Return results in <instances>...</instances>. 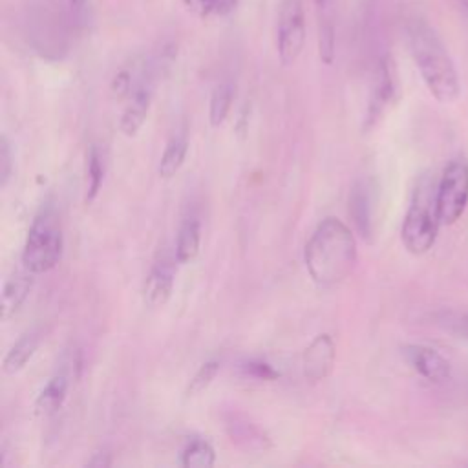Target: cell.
<instances>
[{
  "label": "cell",
  "mask_w": 468,
  "mask_h": 468,
  "mask_svg": "<svg viewBox=\"0 0 468 468\" xmlns=\"http://www.w3.org/2000/svg\"><path fill=\"white\" fill-rule=\"evenodd\" d=\"M150 104H152V80H150V77H146L135 88V91L128 97V102H126V106H124V110L121 113L119 130L126 137L137 135V132L141 130V126L146 121Z\"/></svg>",
  "instance_id": "obj_10"
},
{
  "label": "cell",
  "mask_w": 468,
  "mask_h": 468,
  "mask_svg": "<svg viewBox=\"0 0 468 468\" xmlns=\"http://www.w3.org/2000/svg\"><path fill=\"white\" fill-rule=\"evenodd\" d=\"M314 2H316V5H320V7L325 5V0H314Z\"/></svg>",
  "instance_id": "obj_32"
},
{
  "label": "cell",
  "mask_w": 468,
  "mask_h": 468,
  "mask_svg": "<svg viewBox=\"0 0 468 468\" xmlns=\"http://www.w3.org/2000/svg\"><path fill=\"white\" fill-rule=\"evenodd\" d=\"M238 0H218V7H216V13L218 15H227L229 11H232L236 7Z\"/></svg>",
  "instance_id": "obj_30"
},
{
  "label": "cell",
  "mask_w": 468,
  "mask_h": 468,
  "mask_svg": "<svg viewBox=\"0 0 468 468\" xmlns=\"http://www.w3.org/2000/svg\"><path fill=\"white\" fill-rule=\"evenodd\" d=\"M174 291V265L168 260L154 263L143 287L144 305L150 309L163 307Z\"/></svg>",
  "instance_id": "obj_11"
},
{
  "label": "cell",
  "mask_w": 468,
  "mask_h": 468,
  "mask_svg": "<svg viewBox=\"0 0 468 468\" xmlns=\"http://www.w3.org/2000/svg\"><path fill=\"white\" fill-rule=\"evenodd\" d=\"M446 324H448V327H450L455 335H459V336H463V338L468 340V314L452 316V318H448Z\"/></svg>",
  "instance_id": "obj_28"
},
{
  "label": "cell",
  "mask_w": 468,
  "mask_h": 468,
  "mask_svg": "<svg viewBox=\"0 0 468 468\" xmlns=\"http://www.w3.org/2000/svg\"><path fill=\"white\" fill-rule=\"evenodd\" d=\"M356 238L349 225L338 218L322 219L303 249V261L318 287L344 282L356 263Z\"/></svg>",
  "instance_id": "obj_1"
},
{
  "label": "cell",
  "mask_w": 468,
  "mask_h": 468,
  "mask_svg": "<svg viewBox=\"0 0 468 468\" xmlns=\"http://www.w3.org/2000/svg\"><path fill=\"white\" fill-rule=\"evenodd\" d=\"M42 340V333L38 327H33L29 331H26L5 353L4 360H2V369L5 375H16L20 373L26 364L33 358L35 351L38 349Z\"/></svg>",
  "instance_id": "obj_14"
},
{
  "label": "cell",
  "mask_w": 468,
  "mask_h": 468,
  "mask_svg": "<svg viewBox=\"0 0 468 468\" xmlns=\"http://www.w3.org/2000/svg\"><path fill=\"white\" fill-rule=\"evenodd\" d=\"M218 371H219V362H218V360H207V362H203V364L199 366V369L194 373V377L190 378L185 395H186L188 399H192V397H197L199 393H203V391L212 384V380L216 378Z\"/></svg>",
  "instance_id": "obj_22"
},
{
  "label": "cell",
  "mask_w": 468,
  "mask_h": 468,
  "mask_svg": "<svg viewBox=\"0 0 468 468\" xmlns=\"http://www.w3.org/2000/svg\"><path fill=\"white\" fill-rule=\"evenodd\" d=\"M437 212L441 225H453L468 205V161L464 157L452 159L437 183Z\"/></svg>",
  "instance_id": "obj_5"
},
{
  "label": "cell",
  "mask_w": 468,
  "mask_h": 468,
  "mask_svg": "<svg viewBox=\"0 0 468 468\" xmlns=\"http://www.w3.org/2000/svg\"><path fill=\"white\" fill-rule=\"evenodd\" d=\"M62 247L64 236L60 216L51 203H46L35 214L27 230L22 250V265L35 274L48 272L60 261Z\"/></svg>",
  "instance_id": "obj_3"
},
{
  "label": "cell",
  "mask_w": 468,
  "mask_h": 468,
  "mask_svg": "<svg viewBox=\"0 0 468 468\" xmlns=\"http://www.w3.org/2000/svg\"><path fill=\"white\" fill-rule=\"evenodd\" d=\"M183 4L197 16H208L218 7V0H183Z\"/></svg>",
  "instance_id": "obj_27"
},
{
  "label": "cell",
  "mask_w": 468,
  "mask_h": 468,
  "mask_svg": "<svg viewBox=\"0 0 468 468\" xmlns=\"http://www.w3.org/2000/svg\"><path fill=\"white\" fill-rule=\"evenodd\" d=\"M404 360L428 382L441 384L450 380L452 366L450 362L433 347L422 344H410L402 347Z\"/></svg>",
  "instance_id": "obj_8"
},
{
  "label": "cell",
  "mask_w": 468,
  "mask_h": 468,
  "mask_svg": "<svg viewBox=\"0 0 468 468\" xmlns=\"http://www.w3.org/2000/svg\"><path fill=\"white\" fill-rule=\"evenodd\" d=\"M349 214L355 229L364 239L373 234V194L367 181L358 179L349 192Z\"/></svg>",
  "instance_id": "obj_12"
},
{
  "label": "cell",
  "mask_w": 468,
  "mask_h": 468,
  "mask_svg": "<svg viewBox=\"0 0 468 468\" xmlns=\"http://www.w3.org/2000/svg\"><path fill=\"white\" fill-rule=\"evenodd\" d=\"M216 463V452L210 442L203 439H194L185 444L179 453V464L185 468H208Z\"/></svg>",
  "instance_id": "obj_18"
},
{
  "label": "cell",
  "mask_w": 468,
  "mask_h": 468,
  "mask_svg": "<svg viewBox=\"0 0 468 468\" xmlns=\"http://www.w3.org/2000/svg\"><path fill=\"white\" fill-rule=\"evenodd\" d=\"M186 152H188V141L185 135H176L172 137L165 150H163V155L159 159V166H157V172L163 179H170L172 176H176L179 172V168L183 166L185 163V157H186Z\"/></svg>",
  "instance_id": "obj_17"
},
{
  "label": "cell",
  "mask_w": 468,
  "mask_h": 468,
  "mask_svg": "<svg viewBox=\"0 0 468 468\" xmlns=\"http://www.w3.org/2000/svg\"><path fill=\"white\" fill-rule=\"evenodd\" d=\"M232 101H234V88L230 82H219L212 95H210V102H208V121H210V126L214 128H219L230 108H232Z\"/></svg>",
  "instance_id": "obj_19"
},
{
  "label": "cell",
  "mask_w": 468,
  "mask_h": 468,
  "mask_svg": "<svg viewBox=\"0 0 468 468\" xmlns=\"http://www.w3.org/2000/svg\"><path fill=\"white\" fill-rule=\"evenodd\" d=\"M318 51H320L322 62H325V64L333 62V58H335V31H333V26L329 22H325L320 27Z\"/></svg>",
  "instance_id": "obj_23"
},
{
  "label": "cell",
  "mask_w": 468,
  "mask_h": 468,
  "mask_svg": "<svg viewBox=\"0 0 468 468\" xmlns=\"http://www.w3.org/2000/svg\"><path fill=\"white\" fill-rule=\"evenodd\" d=\"M104 179V163L101 150L93 144L86 157V203L95 201Z\"/></svg>",
  "instance_id": "obj_21"
},
{
  "label": "cell",
  "mask_w": 468,
  "mask_h": 468,
  "mask_svg": "<svg viewBox=\"0 0 468 468\" xmlns=\"http://www.w3.org/2000/svg\"><path fill=\"white\" fill-rule=\"evenodd\" d=\"M305 44V16L300 0H282L276 24V49L280 62L291 66Z\"/></svg>",
  "instance_id": "obj_6"
},
{
  "label": "cell",
  "mask_w": 468,
  "mask_h": 468,
  "mask_svg": "<svg viewBox=\"0 0 468 468\" xmlns=\"http://www.w3.org/2000/svg\"><path fill=\"white\" fill-rule=\"evenodd\" d=\"M437 186H433V179L422 177L413 192L411 205L404 216L400 227V239L408 252L420 256L426 254L439 232V212H437Z\"/></svg>",
  "instance_id": "obj_4"
},
{
  "label": "cell",
  "mask_w": 468,
  "mask_h": 468,
  "mask_svg": "<svg viewBox=\"0 0 468 468\" xmlns=\"http://www.w3.org/2000/svg\"><path fill=\"white\" fill-rule=\"evenodd\" d=\"M33 283L35 272L27 271L24 265L5 280L2 291V320H7L20 311L33 289Z\"/></svg>",
  "instance_id": "obj_13"
},
{
  "label": "cell",
  "mask_w": 468,
  "mask_h": 468,
  "mask_svg": "<svg viewBox=\"0 0 468 468\" xmlns=\"http://www.w3.org/2000/svg\"><path fill=\"white\" fill-rule=\"evenodd\" d=\"M201 247V223L197 219V216L190 214L186 218H183L179 230H177V238H176V250H174V258L179 263H188L192 261Z\"/></svg>",
  "instance_id": "obj_15"
},
{
  "label": "cell",
  "mask_w": 468,
  "mask_h": 468,
  "mask_svg": "<svg viewBox=\"0 0 468 468\" xmlns=\"http://www.w3.org/2000/svg\"><path fill=\"white\" fill-rule=\"evenodd\" d=\"M397 97V79L393 71V64L389 58H382L378 62L367 110H366V119H364V132L371 130L388 112V108L393 104Z\"/></svg>",
  "instance_id": "obj_7"
},
{
  "label": "cell",
  "mask_w": 468,
  "mask_h": 468,
  "mask_svg": "<svg viewBox=\"0 0 468 468\" xmlns=\"http://www.w3.org/2000/svg\"><path fill=\"white\" fill-rule=\"evenodd\" d=\"M336 358V347L331 335H316L302 355L303 377L311 382H320L327 378L333 371Z\"/></svg>",
  "instance_id": "obj_9"
},
{
  "label": "cell",
  "mask_w": 468,
  "mask_h": 468,
  "mask_svg": "<svg viewBox=\"0 0 468 468\" xmlns=\"http://www.w3.org/2000/svg\"><path fill=\"white\" fill-rule=\"evenodd\" d=\"M13 152H11V144L7 141L5 135H2V141H0V185L2 188L7 186L11 176H13Z\"/></svg>",
  "instance_id": "obj_24"
},
{
  "label": "cell",
  "mask_w": 468,
  "mask_h": 468,
  "mask_svg": "<svg viewBox=\"0 0 468 468\" xmlns=\"http://www.w3.org/2000/svg\"><path fill=\"white\" fill-rule=\"evenodd\" d=\"M66 393H68L66 377L64 375L51 377L35 399V411L38 415H51L58 411L66 400Z\"/></svg>",
  "instance_id": "obj_16"
},
{
  "label": "cell",
  "mask_w": 468,
  "mask_h": 468,
  "mask_svg": "<svg viewBox=\"0 0 468 468\" xmlns=\"http://www.w3.org/2000/svg\"><path fill=\"white\" fill-rule=\"evenodd\" d=\"M457 2H459V4L468 11V0H457Z\"/></svg>",
  "instance_id": "obj_31"
},
{
  "label": "cell",
  "mask_w": 468,
  "mask_h": 468,
  "mask_svg": "<svg viewBox=\"0 0 468 468\" xmlns=\"http://www.w3.org/2000/svg\"><path fill=\"white\" fill-rule=\"evenodd\" d=\"M110 464H112V459H110V453L106 452H97L91 455V459L86 461V466H95V468H104Z\"/></svg>",
  "instance_id": "obj_29"
},
{
  "label": "cell",
  "mask_w": 468,
  "mask_h": 468,
  "mask_svg": "<svg viewBox=\"0 0 468 468\" xmlns=\"http://www.w3.org/2000/svg\"><path fill=\"white\" fill-rule=\"evenodd\" d=\"M227 428H229L232 442H236L247 450L261 448L263 442L267 441V437L258 430V426L252 422H247L245 419L239 420L238 417H232V420L227 422Z\"/></svg>",
  "instance_id": "obj_20"
},
{
  "label": "cell",
  "mask_w": 468,
  "mask_h": 468,
  "mask_svg": "<svg viewBox=\"0 0 468 468\" xmlns=\"http://www.w3.org/2000/svg\"><path fill=\"white\" fill-rule=\"evenodd\" d=\"M408 48L428 91L442 104L455 102L461 95V82L455 64L437 31L420 16L406 24Z\"/></svg>",
  "instance_id": "obj_2"
},
{
  "label": "cell",
  "mask_w": 468,
  "mask_h": 468,
  "mask_svg": "<svg viewBox=\"0 0 468 468\" xmlns=\"http://www.w3.org/2000/svg\"><path fill=\"white\" fill-rule=\"evenodd\" d=\"M241 369L258 380H274L278 377V371H274L272 366L263 360H249L241 366Z\"/></svg>",
  "instance_id": "obj_25"
},
{
  "label": "cell",
  "mask_w": 468,
  "mask_h": 468,
  "mask_svg": "<svg viewBox=\"0 0 468 468\" xmlns=\"http://www.w3.org/2000/svg\"><path fill=\"white\" fill-rule=\"evenodd\" d=\"M71 18L77 26L90 24L91 18V0H68Z\"/></svg>",
  "instance_id": "obj_26"
}]
</instances>
